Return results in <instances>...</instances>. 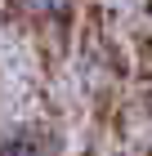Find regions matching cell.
<instances>
[{"mask_svg":"<svg viewBox=\"0 0 152 156\" xmlns=\"http://www.w3.org/2000/svg\"><path fill=\"white\" fill-rule=\"evenodd\" d=\"M0 156H63V147H58V134H49L45 125H5Z\"/></svg>","mask_w":152,"mask_h":156,"instance_id":"obj_1","label":"cell"},{"mask_svg":"<svg viewBox=\"0 0 152 156\" xmlns=\"http://www.w3.org/2000/svg\"><path fill=\"white\" fill-rule=\"evenodd\" d=\"M81 0H9V9L32 27H63L72 23V13H76Z\"/></svg>","mask_w":152,"mask_h":156,"instance_id":"obj_2","label":"cell"},{"mask_svg":"<svg viewBox=\"0 0 152 156\" xmlns=\"http://www.w3.org/2000/svg\"><path fill=\"white\" fill-rule=\"evenodd\" d=\"M103 156H125V152H103Z\"/></svg>","mask_w":152,"mask_h":156,"instance_id":"obj_3","label":"cell"}]
</instances>
